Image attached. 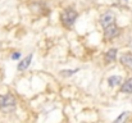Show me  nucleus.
Returning <instances> with one entry per match:
<instances>
[{
	"mask_svg": "<svg viewBox=\"0 0 132 123\" xmlns=\"http://www.w3.org/2000/svg\"><path fill=\"white\" fill-rule=\"evenodd\" d=\"M121 63L125 67L132 69V54H125V55H122L121 56Z\"/></svg>",
	"mask_w": 132,
	"mask_h": 123,
	"instance_id": "423d86ee",
	"label": "nucleus"
},
{
	"mask_svg": "<svg viewBox=\"0 0 132 123\" xmlns=\"http://www.w3.org/2000/svg\"><path fill=\"white\" fill-rule=\"evenodd\" d=\"M15 105H17V101L14 96H12L10 94L0 96V110L1 112H5V113L13 112L15 109Z\"/></svg>",
	"mask_w": 132,
	"mask_h": 123,
	"instance_id": "f257e3e1",
	"label": "nucleus"
},
{
	"mask_svg": "<svg viewBox=\"0 0 132 123\" xmlns=\"http://www.w3.org/2000/svg\"><path fill=\"white\" fill-rule=\"evenodd\" d=\"M31 60H32V54H30L27 58H24L22 62H19V64H18V71H24V69H27L28 68V65L31 64Z\"/></svg>",
	"mask_w": 132,
	"mask_h": 123,
	"instance_id": "39448f33",
	"label": "nucleus"
},
{
	"mask_svg": "<svg viewBox=\"0 0 132 123\" xmlns=\"http://www.w3.org/2000/svg\"><path fill=\"white\" fill-rule=\"evenodd\" d=\"M121 91L125 94H132V78H128L126 82H123Z\"/></svg>",
	"mask_w": 132,
	"mask_h": 123,
	"instance_id": "0eeeda50",
	"label": "nucleus"
},
{
	"mask_svg": "<svg viewBox=\"0 0 132 123\" xmlns=\"http://www.w3.org/2000/svg\"><path fill=\"white\" fill-rule=\"evenodd\" d=\"M121 82H122V77H121V76H112V77L108 78V85H109L110 87L118 86Z\"/></svg>",
	"mask_w": 132,
	"mask_h": 123,
	"instance_id": "1a4fd4ad",
	"label": "nucleus"
},
{
	"mask_svg": "<svg viewBox=\"0 0 132 123\" xmlns=\"http://www.w3.org/2000/svg\"><path fill=\"white\" fill-rule=\"evenodd\" d=\"M19 58H21V53H13L12 54V59L13 60H18Z\"/></svg>",
	"mask_w": 132,
	"mask_h": 123,
	"instance_id": "f8f14e48",
	"label": "nucleus"
},
{
	"mask_svg": "<svg viewBox=\"0 0 132 123\" xmlns=\"http://www.w3.org/2000/svg\"><path fill=\"white\" fill-rule=\"evenodd\" d=\"M117 58V49H109L105 54V60L106 62H114Z\"/></svg>",
	"mask_w": 132,
	"mask_h": 123,
	"instance_id": "6e6552de",
	"label": "nucleus"
},
{
	"mask_svg": "<svg viewBox=\"0 0 132 123\" xmlns=\"http://www.w3.org/2000/svg\"><path fill=\"white\" fill-rule=\"evenodd\" d=\"M76 72H78L77 69H75V71H63V75L64 76H71V75H75Z\"/></svg>",
	"mask_w": 132,
	"mask_h": 123,
	"instance_id": "9d476101",
	"label": "nucleus"
},
{
	"mask_svg": "<svg viewBox=\"0 0 132 123\" xmlns=\"http://www.w3.org/2000/svg\"><path fill=\"white\" fill-rule=\"evenodd\" d=\"M77 12L73 10V9H65V12L62 14V21H63V24L65 27H72L77 19Z\"/></svg>",
	"mask_w": 132,
	"mask_h": 123,
	"instance_id": "f03ea898",
	"label": "nucleus"
},
{
	"mask_svg": "<svg viewBox=\"0 0 132 123\" xmlns=\"http://www.w3.org/2000/svg\"><path fill=\"white\" fill-rule=\"evenodd\" d=\"M104 30H105V31H104V35H105L106 39H113V37L118 36V34H119V28H118L114 23L106 26Z\"/></svg>",
	"mask_w": 132,
	"mask_h": 123,
	"instance_id": "7ed1b4c3",
	"label": "nucleus"
},
{
	"mask_svg": "<svg viewBox=\"0 0 132 123\" xmlns=\"http://www.w3.org/2000/svg\"><path fill=\"white\" fill-rule=\"evenodd\" d=\"M112 23H114V14L113 13H110V12H106V13H104L101 17H100V24H101V27H106V26H109V24H112Z\"/></svg>",
	"mask_w": 132,
	"mask_h": 123,
	"instance_id": "20e7f679",
	"label": "nucleus"
},
{
	"mask_svg": "<svg viewBox=\"0 0 132 123\" xmlns=\"http://www.w3.org/2000/svg\"><path fill=\"white\" fill-rule=\"evenodd\" d=\"M126 116H127V112H123V113H122V114H121V116H119L117 119H116V122H121V121H123Z\"/></svg>",
	"mask_w": 132,
	"mask_h": 123,
	"instance_id": "9b49d317",
	"label": "nucleus"
}]
</instances>
